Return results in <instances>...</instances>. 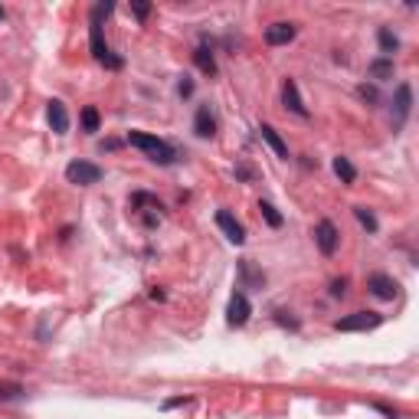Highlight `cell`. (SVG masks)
Segmentation results:
<instances>
[{"label":"cell","instance_id":"26","mask_svg":"<svg viewBox=\"0 0 419 419\" xmlns=\"http://www.w3.org/2000/svg\"><path fill=\"white\" fill-rule=\"evenodd\" d=\"M0 20H4V11H0Z\"/></svg>","mask_w":419,"mask_h":419},{"label":"cell","instance_id":"7","mask_svg":"<svg viewBox=\"0 0 419 419\" xmlns=\"http://www.w3.org/2000/svg\"><path fill=\"white\" fill-rule=\"evenodd\" d=\"M217 226H220V230L226 233V240L236 242V246H242V242H246V230H242V223L233 217L230 210H220V213H217Z\"/></svg>","mask_w":419,"mask_h":419},{"label":"cell","instance_id":"23","mask_svg":"<svg viewBox=\"0 0 419 419\" xmlns=\"http://www.w3.org/2000/svg\"><path fill=\"white\" fill-rule=\"evenodd\" d=\"M344 291H348V282H344V279L331 282V295H334V298H344Z\"/></svg>","mask_w":419,"mask_h":419},{"label":"cell","instance_id":"10","mask_svg":"<svg viewBox=\"0 0 419 419\" xmlns=\"http://www.w3.org/2000/svg\"><path fill=\"white\" fill-rule=\"evenodd\" d=\"M282 99H285V109H291L298 118H308V109H305V102L298 95V85L291 79H285V85H282Z\"/></svg>","mask_w":419,"mask_h":419},{"label":"cell","instance_id":"25","mask_svg":"<svg viewBox=\"0 0 419 419\" xmlns=\"http://www.w3.org/2000/svg\"><path fill=\"white\" fill-rule=\"evenodd\" d=\"M131 11H135V17H148V4H131Z\"/></svg>","mask_w":419,"mask_h":419},{"label":"cell","instance_id":"16","mask_svg":"<svg viewBox=\"0 0 419 419\" xmlns=\"http://www.w3.org/2000/svg\"><path fill=\"white\" fill-rule=\"evenodd\" d=\"M334 174H338L344 184H354V177H357V170H354V164H350L348 158H334Z\"/></svg>","mask_w":419,"mask_h":419},{"label":"cell","instance_id":"13","mask_svg":"<svg viewBox=\"0 0 419 419\" xmlns=\"http://www.w3.org/2000/svg\"><path fill=\"white\" fill-rule=\"evenodd\" d=\"M193 128H197L200 138H213L217 135V121H213V115H210L207 105H200L197 109V118H193Z\"/></svg>","mask_w":419,"mask_h":419},{"label":"cell","instance_id":"2","mask_svg":"<svg viewBox=\"0 0 419 419\" xmlns=\"http://www.w3.org/2000/svg\"><path fill=\"white\" fill-rule=\"evenodd\" d=\"M128 144H131V148H138V151H144L154 164H174V158H177L167 141H160L158 135H148V131H131Z\"/></svg>","mask_w":419,"mask_h":419},{"label":"cell","instance_id":"20","mask_svg":"<svg viewBox=\"0 0 419 419\" xmlns=\"http://www.w3.org/2000/svg\"><path fill=\"white\" fill-rule=\"evenodd\" d=\"M259 210H262V217H266V223L279 230V226H282V217L275 213V207H272V203H259Z\"/></svg>","mask_w":419,"mask_h":419},{"label":"cell","instance_id":"18","mask_svg":"<svg viewBox=\"0 0 419 419\" xmlns=\"http://www.w3.org/2000/svg\"><path fill=\"white\" fill-rule=\"evenodd\" d=\"M23 393L20 383H11V380H0V399H17Z\"/></svg>","mask_w":419,"mask_h":419},{"label":"cell","instance_id":"14","mask_svg":"<svg viewBox=\"0 0 419 419\" xmlns=\"http://www.w3.org/2000/svg\"><path fill=\"white\" fill-rule=\"evenodd\" d=\"M262 138L269 141V148L275 151V154H279V158H289V148H285V141L279 138V135H275V128H272V125H262Z\"/></svg>","mask_w":419,"mask_h":419},{"label":"cell","instance_id":"1","mask_svg":"<svg viewBox=\"0 0 419 419\" xmlns=\"http://www.w3.org/2000/svg\"><path fill=\"white\" fill-rule=\"evenodd\" d=\"M115 11L111 4H99V7H92V20H89V36H92V56L102 62V66H109V69H121V60L118 56H111V50L105 46L102 40V20Z\"/></svg>","mask_w":419,"mask_h":419},{"label":"cell","instance_id":"8","mask_svg":"<svg viewBox=\"0 0 419 419\" xmlns=\"http://www.w3.org/2000/svg\"><path fill=\"white\" fill-rule=\"evenodd\" d=\"M367 289L373 291L380 301H393V298H397V282L390 279V275H380V272L367 279Z\"/></svg>","mask_w":419,"mask_h":419},{"label":"cell","instance_id":"21","mask_svg":"<svg viewBox=\"0 0 419 419\" xmlns=\"http://www.w3.org/2000/svg\"><path fill=\"white\" fill-rule=\"evenodd\" d=\"M354 213H357L360 226H367L370 233H377V220H373V213H367V210H364V207H357V210H354Z\"/></svg>","mask_w":419,"mask_h":419},{"label":"cell","instance_id":"24","mask_svg":"<svg viewBox=\"0 0 419 419\" xmlns=\"http://www.w3.org/2000/svg\"><path fill=\"white\" fill-rule=\"evenodd\" d=\"M360 99H367V102H380L377 89H367V85H360Z\"/></svg>","mask_w":419,"mask_h":419},{"label":"cell","instance_id":"5","mask_svg":"<svg viewBox=\"0 0 419 419\" xmlns=\"http://www.w3.org/2000/svg\"><path fill=\"white\" fill-rule=\"evenodd\" d=\"M315 242H318V249L324 252V256H334V252H338V242H341L338 226L331 220H321L318 226H315Z\"/></svg>","mask_w":419,"mask_h":419},{"label":"cell","instance_id":"11","mask_svg":"<svg viewBox=\"0 0 419 419\" xmlns=\"http://www.w3.org/2000/svg\"><path fill=\"white\" fill-rule=\"evenodd\" d=\"M46 118H50L53 131H60V135H66V131H69V111H66V105H62V102H56V99L50 102Z\"/></svg>","mask_w":419,"mask_h":419},{"label":"cell","instance_id":"4","mask_svg":"<svg viewBox=\"0 0 419 419\" xmlns=\"http://www.w3.org/2000/svg\"><path fill=\"white\" fill-rule=\"evenodd\" d=\"M380 321L383 318H380L377 311H354V315H348V318L334 321V328L338 331H370V328H377Z\"/></svg>","mask_w":419,"mask_h":419},{"label":"cell","instance_id":"15","mask_svg":"<svg viewBox=\"0 0 419 419\" xmlns=\"http://www.w3.org/2000/svg\"><path fill=\"white\" fill-rule=\"evenodd\" d=\"M193 62H197V66H200L203 72H210V76L217 72V60H213V53H210L207 46H200V50L193 53Z\"/></svg>","mask_w":419,"mask_h":419},{"label":"cell","instance_id":"3","mask_svg":"<svg viewBox=\"0 0 419 419\" xmlns=\"http://www.w3.org/2000/svg\"><path fill=\"white\" fill-rule=\"evenodd\" d=\"M66 177H69V184L89 187V184H99L102 180V167L99 164H89V160H72L69 167H66Z\"/></svg>","mask_w":419,"mask_h":419},{"label":"cell","instance_id":"19","mask_svg":"<svg viewBox=\"0 0 419 419\" xmlns=\"http://www.w3.org/2000/svg\"><path fill=\"white\" fill-rule=\"evenodd\" d=\"M82 128H85V131H99V111L92 109V105H89V109H82Z\"/></svg>","mask_w":419,"mask_h":419},{"label":"cell","instance_id":"9","mask_svg":"<svg viewBox=\"0 0 419 419\" xmlns=\"http://www.w3.org/2000/svg\"><path fill=\"white\" fill-rule=\"evenodd\" d=\"M291 40H295V23H272V27H266V43L269 46H285Z\"/></svg>","mask_w":419,"mask_h":419},{"label":"cell","instance_id":"12","mask_svg":"<svg viewBox=\"0 0 419 419\" xmlns=\"http://www.w3.org/2000/svg\"><path fill=\"white\" fill-rule=\"evenodd\" d=\"M409 105H413V89H409L406 82L397 89V115H393V128H399L409 115Z\"/></svg>","mask_w":419,"mask_h":419},{"label":"cell","instance_id":"6","mask_svg":"<svg viewBox=\"0 0 419 419\" xmlns=\"http://www.w3.org/2000/svg\"><path fill=\"white\" fill-rule=\"evenodd\" d=\"M249 311H252L249 298H246L242 291H236V295L230 298V305H226V321H230L233 328H242V324L249 321Z\"/></svg>","mask_w":419,"mask_h":419},{"label":"cell","instance_id":"17","mask_svg":"<svg viewBox=\"0 0 419 419\" xmlns=\"http://www.w3.org/2000/svg\"><path fill=\"white\" fill-rule=\"evenodd\" d=\"M370 76H373V79H390V76H393V60H377L370 66Z\"/></svg>","mask_w":419,"mask_h":419},{"label":"cell","instance_id":"22","mask_svg":"<svg viewBox=\"0 0 419 419\" xmlns=\"http://www.w3.org/2000/svg\"><path fill=\"white\" fill-rule=\"evenodd\" d=\"M380 46H383V53H393L399 46V40L390 30H380Z\"/></svg>","mask_w":419,"mask_h":419}]
</instances>
